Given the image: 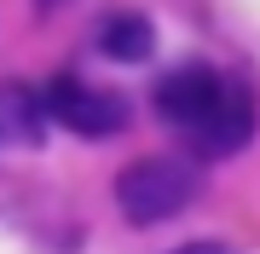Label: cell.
Listing matches in <instances>:
<instances>
[{
	"label": "cell",
	"instance_id": "2",
	"mask_svg": "<svg viewBox=\"0 0 260 254\" xmlns=\"http://www.w3.org/2000/svg\"><path fill=\"white\" fill-rule=\"evenodd\" d=\"M41 110L52 116L58 127L81 133V139H116L127 127V98H116L110 87H87V81H52L41 93Z\"/></svg>",
	"mask_w": 260,
	"mask_h": 254
},
{
	"label": "cell",
	"instance_id": "4",
	"mask_svg": "<svg viewBox=\"0 0 260 254\" xmlns=\"http://www.w3.org/2000/svg\"><path fill=\"white\" fill-rule=\"evenodd\" d=\"M249 133H254V98L243 93V87H225L220 110L191 133V144H197L203 156H232V151L249 144Z\"/></svg>",
	"mask_w": 260,
	"mask_h": 254
},
{
	"label": "cell",
	"instance_id": "6",
	"mask_svg": "<svg viewBox=\"0 0 260 254\" xmlns=\"http://www.w3.org/2000/svg\"><path fill=\"white\" fill-rule=\"evenodd\" d=\"M174 254H232L225 243H185V248H174Z\"/></svg>",
	"mask_w": 260,
	"mask_h": 254
},
{
	"label": "cell",
	"instance_id": "7",
	"mask_svg": "<svg viewBox=\"0 0 260 254\" xmlns=\"http://www.w3.org/2000/svg\"><path fill=\"white\" fill-rule=\"evenodd\" d=\"M35 6H41V12H52V6H64V0H35Z\"/></svg>",
	"mask_w": 260,
	"mask_h": 254
},
{
	"label": "cell",
	"instance_id": "3",
	"mask_svg": "<svg viewBox=\"0 0 260 254\" xmlns=\"http://www.w3.org/2000/svg\"><path fill=\"white\" fill-rule=\"evenodd\" d=\"M225 87H232V81H220L214 69L185 64V69H174V76L156 81V116H162L168 127H179V133H197L214 110H220Z\"/></svg>",
	"mask_w": 260,
	"mask_h": 254
},
{
	"label": "cell",
	"instance_id": "5",
	"mask_svg": "<svg viewBox=\"0 0 260 254\" xmlns=\"http://www.w3.org/2000/svg\"><path fill=\"white\" fill-rule=\"evenodd\" d=\"M93 41H99L104 58H116V64H145L150 47H156V29H150L145 12H110Z\"/></svg>",
	"mask_w": 260,
	"mask_h": 254
},
{
	"label": "cell",
	"instance_id": "1",
	"mask_svg": "<svg viewBox=\"0 0 260 254\" xmlns=\"http://www.w3.org/2000/svg\"><path fill=\"white\" fill-rule=\"evenodd\" d=\"M191 197H197V168L179 156H145L116 173V208L133 226H162V220L185 214Z\"/></svg>",
	"mask_w": 260,
	"mask_h": 254
}]
</instances>
